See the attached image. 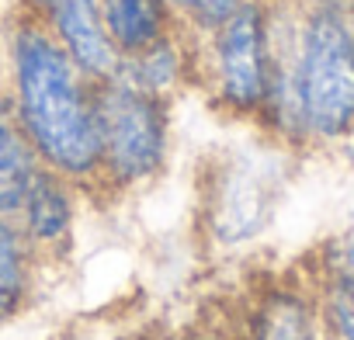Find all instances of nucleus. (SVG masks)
Instances as JSON below:
<instances>
[{
	"label": "nucleus",
	"mask_w": 354,
	"mask_h": 340,
	"mask_svg": "<svg viewBox=\"0 0 354 340\" xmlns=\"http://www.w3.org/2000/svg\"><path fill=\"white\" fill-rule=\"evenodd\" d=\"M333 323H337L340 340H354V278L344 285V292L333 302Z\"/></svg>",
	"instance_id": "f8f14e48"
},
{
	"label": "nucleus",
	"mask_w": 354,
	"mask_h": 340,
	"mask_svg": "<svg viewBox=\"0 0 354 340\" xmlns=\"http://www.w3.org/2000/svg\"><path fill=\"white\" fill-rule=\"evenodd\" d=\"M104 32L122 56H136L153 42L170 35V4L167 0H97Z\"/></svg>",
	"instance_id": "423d86ee"
},
{
	"label": "nucleus",
	"mask_w": 354,
	"mask_h": 340,
	"mask_svg": "<svg viewBox=\"0 0 354 340\" xmlns=\"http://www.w3.org/2000/svg\"><path fill=\"white\" fill-rule=\"evenodd\" d=\"M15 111L32 149L63 174L101 167L94 80L70 59L46 21H21L11 39Z\"/></svg>",
	"instance_id": "f257e3e1"
},
{
	"label": "nucleus",
	"mask_w": 354,
	"mask_h": 340,
	"mask_svg": "<svg viewBox=\"0 0 354 340\" xmlns=\"http://www.w3.org/2000/svg\"><path fill=\"white\" fill-rule=\"evenodd\" d=\"M285 91L309 132L330 139L354 125V25L344 11L316 8L302 21Z\"/></svg>",
	"instance_id": "f03ea898"
},
{
	"label": "nucleus",
	"mask_w": 354,
	"mask_h": 340,
	"mask_svg": "<svg viewBox=\"0 0 354 340\" xmlns=\"http://www.w3.org/2000/svg\"><path fill=\"white\" fill-rule=\"evenodd\" d=\"M39 174L35 149L25 139L21 125L0 104V212H18L32 181Z\"/></svg>",
	"instance_id": "0eeeda50"
},
{
	"label": "nucleus",
	"mask_w": 354,
	"mask_h": 340,
	"mask_svg": "<svg viewBox=\"0 0 354 340\" xmlns=\"http://www.w3.org/2000/svg\"><path fill=\"white\" fill-rule=\"evenodd\" d=\"M170 11H177L185 21H192L202 32H212L219 21H226L243 0H167Z\"/></svg>",
	"instance_id": "9b49d317"
},
{
	"label": "nucleus",
	"mask_w": 354,
	"mask_h": 340,
	"mask_svg": "<svg viewBox=\"0 0 354 340\" xmlns=\"http://www.w3.org/2000/svg\"><path fill=\"white\" fill-rule=\"evenodd\" d=\"M25 295V257L8 223H0V319H8Z\"/></svg>",
	"instance_id": "9d476101"
},
{
	"label": "nucleus",
	"mask_w": 354,
	"mask_h": 340,
	"mask_svg": "<svg viewBox=\"0 0 354 340\" xmlns=\"http://www.w3.org/2000/svg\"><path fill=\"white\" fill-rule=\"evenodd\" d=\"M32 4L39 8L46 28L59 39V46L87 77L111 73L118 56L104 32L97 0H32Z\"/></svg>",
	"instance_id": "39448f33"
},
{
	"label": "nucleus",
	"mask_w": 354,
	"mask_h": 340,
	"mask_svg": "<svg viewBox=\"0 0 354 340\" xmlns=\"http://www.w3.org/2000/svg\"><path fill=\"white\" fill-rule=\"evenodd\" d=\"M21 212L28 219V229L42 240H56L70 223V205H66L59 185L49 174H42V170L35 174V181H32L25 202H21Z\"/></svg>",
	"instance_id": "6e6552de"
},
{
	"label": "nucleus",
	"mask_w": 354,
	"mask_h": 340,
	"mask_svg": "<svg viewBox=\"0 0 354 340\" xmlns=\"http://www.w3.org/2000/svg\"><path fill=\"white\" fill-rule=\"evenodd\" d=\"M212 80L233 111H257L268 104L274 56L264 8L254 0H243L226 21L212 28Z\"/></svg>",
	"instance_id": "20e7f679"
},
{
	"label": "nucleus",
	"mask_w": 354,
	"mask_h": 340,
	"mask_svg": "<svg viewBox=\"0 0 354 340\" xmlns=\"http://www.w3.org/2000/svg\"><path fill=\"white\" fill-rule=\"evenodd\" d=\"M94 115L101 163L122 181H139L160 167L167 149L163 97L111 73L94 80Z\"/></svg>",
	"instance_id": "7ed1b4c3"
},
{
	"label": "nucleus",
	"mask_w": 354,
	"mask_h": 340,
	"mask_svg": "<svg viewBox=\"0 0 354 340\" xmlns=\"http://www.w3.org/2000/svg\"><path fill=\"white\" fill-rule=\"evenodd\" d=\"M351 4H354V0H351Z\"/></svg>",
	"instance_id": "4468645a"
},
{
	"label": "nucleus",
	"mask_w": 354,
	"mask_h": 340,
	"mask_svg": "<svg viewBox=\"0 0 354 340\" xmlns=\"http://www.w3.org/2000/svg\"><path fill=\"white\" fill-rule=\"evenodd\" d=\"M192 340H205V337H192Z\"/></svg>",
	"instance_id": "ddd939ff"
},
{
	"label": "nucleus",
	"mask_w": 354,
	"mask_h": 340,
	"mask_svg": "<svg viewBox=\"0 0 354 340\" xmlns=\"http://www.w3.org/2000/svg\"><path fill=\"white\" fill-rule=\"evenodd\" d=\"M254 340H313L309 312L295 299H274L257 319Z\"/></svg>",
	"instance_id": "1a4fd4ad"
}]
</instances>
